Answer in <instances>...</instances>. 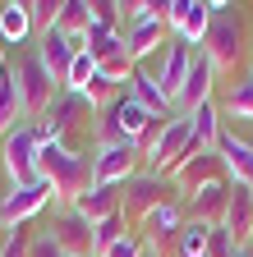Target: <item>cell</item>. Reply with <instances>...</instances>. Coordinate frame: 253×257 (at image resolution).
<instances>
[{
	"instance_id": "8fae6325",
	"label": "cell",
	"mask_w": 253,
	"mask_h": 257,
	"mask_svg": "<svg viewBox=\"0 0 253 257\" xmlns=\"http://www.w3.org/2000/svg\"><path fill=\"white\" fill-rule=\"evenodd\" d=\"M189 64H194V51H189L184 42H166L161 51H156V87H161V96L171 101V110H175V101H180V92H184V78H189Z\"/></svg>"
},
{
	"instance_id": "7c38bea8",
	"label": "cell",
	"mask_w": 253,
	"mask_h": 257,
	"mask_svg": "<svg viewBox=\"0 0 253 257\" xmlns=\"http://www.w3.org/2000/svg\"><path fill=\"white\" fill-rule=\"evenodd\" d=\"M143 248L152 252V257H166V252H175V243H180V230H184V207L180 202H166V207H156L143 225Z\"/></svg>"
},
{
	"instance_id": "277c9868",
	"label": "cell",
	"mask_w": 253,
	"mask_h": 257,
	"mask_svg": "<svg viewBox=\"0 0 253 257\" xmlns=\"http://www.w3.org/2000/svg\"><path fill=\"white\" fill-rule=\"evenodd\" d=\"M37 152H42L37 124H19V128H10V134L0 138V161H5L10 184H33V179H42L37 175Z\"/></svg>"
},
{
	"instance_id": "4316f807",
	"label": "cell",
	"mask_w": 253,
	"mask_h": 257,
	"mask_svg": "<svg viewBox=\"0 0 253 257\" xmlns=\"http://www.w3.org/2000/svg\"><path fill=\"white\" fill-rule=\"evenodd\" d=\"M189 124H194V147H198V152H216V138H221V110L207 101V106H198L194 115H189Z\"/></svg>"
},
{
	"instance_id": "f546056e",
	"label": "cell",
	"mask_w": 253,
	"mask_h": 257,
	"mask_svg": "<svg viewBox=\"0 0 253 257\" xmlns=\"http://www.w3.org/2000/svg\"><path fill=\"white\" fill-rule=\"evenodd\" d=\"M124 234H129V220L124 216H106V220H97L92 225V257H102L111 243H120Z\"/></svg>"
},
{
	"instance_id": "5bb4252c",
	"label": "cell",
	"mask_w": 253,
	"mask_h": 257,
	"mask_svg": "<svg viewBox=\"0 0 253 257\" xmlns=\"http://www.w3.org/2000/svg\"><path fill=\"white\" fill-rule=\"evenodd\" d=\"M216 179H230L226 166H221V156H216V152H198V147L184 156V166L171 170V184L184 193V198H189V193H198L203 184H216Z\"/></svg>"
},
{
	"instance_id": "52a82bcc",
	"label": "cell",
	"mask_w": 253,
	"mask_h": 257,
	"mask_svg": "<svg viewBox=\"0 0 253 257\" xmlns=\"http://www.w3.org/2000/svg\"><path fill=\"white\" fill-rule=\"evenodd\" d=\"M19 96H23V119H42L46 115V106L60 96V87L51 83V74H46V64L37 60V51H28L19 64Z\"/></svg>"
},
{
	"instance_id": "ffe728a7",
	"label": "cell",
	"mask_w": 253,
	"mask_h": 257,
	"mask_svg": "<svg viewBox=\"0 0 253 257\" xmlns=\"http://www.w3.org/2000/svg\"><path fill=\"white\" fill-rule=\"evenodd\" d=\"M166 42H171V28H166V19H143V23H129V28H124V51L134 55V64L152 60V55L161 51Z\"/></svg>"
},
{
	"instance_id": "7bdbcfd3",
	"label": "cell",
	"mask_w": 253,
	"mask_h": 257,
	"mask_svg": "<svg viewBox=\"0 0 253 257\" xmlns=\"http://www.w3.org/2000/svg\"><path fill=\"white\" fill-rule=\"evenodd\" d=\"M248 257H253V243H248Z\"/></svg>"
},
{
	"instance_id": "74e56055",
	"label": "cell",
	"mask_w": 253,
	"mask_h": 257,
	"mask_svg": "<svg viewBox=\"0 0 253 257\" xmlns=\"http://www.w3.org/2000/svg\"><path fill=\"white\" fill-rule=\"evenodd\" d=\"M120 10H124V5H111V0H92V19L106 23V28H120Z\"/></svg>"
},
{
	"instance_id": "9a60e30c",
	"label": "cell",
	"mask_w": 253,
	"mask_h": 257,
	"mask_svg": "<svg viewBox=\"0 0 253 257\" xmlns=\"http://www.w3.org/2000/svg\"><path fill=\"white\" fill-rule=\"evenodd\" d=\"M74 115H88V119H97V110H92L78 92H60L55 101L46 106V115L37 119V134L42 143H65V128L74 124Z\"/></svg>"
},
{
	"instance_id": "ab89813d",
	"label": "cell",
	"mask_w": 253,
	"mask_h": 257,
	"mask_svg": "<svg viewBox=\"0 0 253 257\" xmlns=\"http://www.w3.org/2000/svg\"><path fill=\"white\" fill-rule=\"evenodd\" d=\"M5 69H10V64H5V46H0V74H5Z\"/></svg>"
},
{
	"instance_id": "2e32d148",
	"label": "cell",
	"mask_w": 253,
	"mask_h": 257,
	"mask_svg": "<svg viewBox=\"0 0 253 257\" xmlns=\"http://www.w3.org/2000/svg\"><path fill=\"white\" fill-rule=\"evenodd\" d=\"M74 55H78V42H69L60 28H51V32H42V37H37V60L46 64V74H51V83H55L60 92H65V83H69Z\"/></svg>"
},
{
	"instance_id": "60d3db41",
	"label": "cell",
	"mask_w": 253,
	"mask_h": 257,
	"mask_svg": "<svg viewBox=\"0 0 253 257\" xmlns=\"http://www.w3.org/2000/svg\"><path fill=\"white\" fill-rule=\"evenodd\" d=\"M230 257H248V248H235V252H230Z\"/></svg>"
},
{
	"instance_id": "3957f363",
	"label": "cell",
	"mask_w": 253,
	"mask_h": 257,
	"mask_svg": "<svg viewBox=\"0 0 253 257\" xmlns=\"http://www.w3.org/2000/svg\"><path fill=\"white\" fill-rule=\"evenodd\" d=\"M171 193H175V184H171L166 175H147V170H138L134 179L120 184V216L129 220V230H138V225H143L156 207L175 202Z\"/></svg>"
},
{
	"instance_id": "484cf974",
	"label": "cell",
	"mask_w": 253,
	"mask_h": 257,
	"mask_svg": "<svg viewBox=\"0 0 253 257\" xmlns=\"http://www.w3.org/2000/svg\"><path fill=\"white\" fill-rule=\"evenodd\" d=\"M28 37H33V19H28V5H23V0H10V5H0V42L19 46V42H28Z\"/></svg>"
},
{
	"instance_id": "7a4b0ae2",
	"label": "cell",
	"mask_w": 253,
	"mask_h": 257,
	"mask_svg": "<svg viewBox=\"0 0 253 257\" xmlns=\"http://www.w3.org/2000/svg\"><path fill=\"white\" fill-rule=\"evenodd\" d=\"M152 119H156V115L143 110L134 96L124 92L115 106L97 110V119H92V138H97V147H111V143H138V138L147 134V124H152Z\"/></svg>"
},
{
	"instance_id": "5b68a950",
	"label": "cell",
	"mask_w": 253,
	"mask_h": 257,
	"mask_svg": "<svg viewBox=\"0 0 253 257\" xmlns=\"http://www.w3.org/2000/svg\"><path fill=\"white\" fill-rule=\"evenodd\" d=\"M207 60H212V69H235L239 55H244V19L230 10V14H212V28H207V37L198 46Z\"/></svg>"
},
{
	"instance_id": "d590c367",
	"label": "cell",
	"mask_w": 253,
	"mask_h": 257,
	"mask_svg": "<svg viewBox=\"0 0 253 257\" xmlns=\"http://www.w3.org/2000/svg\"><path fill=\"white\" fill-rule=\"evenodd\" d=\"M102 257H147V248H143V234H124L120 243H111Z\"/></svg>"
},
{
	"instance_id": "6da1fadb",
	"label": "cell",
	"mask_w": 253,
	"mask_h": 257,
	"mask_svg": "<svg viewBox=\"0 0 253 257\" xmlns=\"http://www.w3.org/2000/svg\"><path fill=\"white\" fill-rule=\"evenodd\" d=\"M37 175L51 184L60 207H74L83 193H92V156L69 152L65 143H42L37 152Z\"/></svg>"
},
{
	"instance_id": "30bf717a",
	"label": "cell",
	"mask_w": 253,
	"mask_h": 257,
	"mask_svg": "<svg viewBox=\"0 0 253 257\" xmlns=\"http://www.w3.org/2000/svg\"><path fill=\"white\" fill-rule=\"evenodd\" d=\"M46 234L65 248L69 257H92V220H88L78 207H55Z\"/></svg>"
},
{
	"instance_id": "7402d4cb",
	"label": "cell",
	"mask_w": 253,
	"mask_h": 257,
	"mask_svg": "<svg viewBox=\"0 0 253 257\" xmlns=\"http://www.w3.org/2000/svg\"><path fill=\"white\" fill-rule=\"evenodd\" d=\"M92 23H97V19H92V0H60V14H55V28L65 32L69 42H83Z\"/></svg>"
},
{
	"instance_id": "b9f144b4",
	"label": "cell",
	"mask_w": 253,
	"mask_h": 257,
	"mask_svg": "<svg viewBox=\"0 0 253 257\" xmlns=\"http://www.w3.org/2000/svg\"><path fill=\"white\" fill-rule=\"evenodd\" d=\"M0 243H5V225H0Z\"/></svg>"
},
{
	"instance_id": "83f0119b",
	"label": "cell",
	"mask_w": 253,
	"mask_h": 257,
	"mask_svg": "<svg viewBox=\"0 0 253 257\" xmlns=\"http://www.w3.org/2000/svg\"><path fill=\"white\" fill-rule=\"evenodd\" d=\"M78 46H83V51H88L92 60H97V64H102L106 55H115V51H124V32H120V28H106V23H92V28H88V37H83Z\"/></svg>"
},
{
	"instance_id": "d6986e66",
	"label": "cell",
	"mask_w": 253,
	"mask_h": 257,
	"mask_svg": "<svg viewBox=\"0 0 253 257\" xmlns=\"http://www.w3.org/2000/svg\"><path fill=\"white\" fill-rule=\"evenodd\" d=\"M221 230L235 239V248H248L253 243V188L248 184H230V207H226Z\"/></svg>"
},
{
	"instance_id": "ac0fdd59",
	"label": "cell",
	"mask_w": 253,
	"mask_h": 257,
	"mask_svg": "<svg viewBox=\"0 0 253 257\" xmlns=\"http://www.w3.org/2000/svg\"><path fill=\"white\" fill-rule=\"evenodd\" d=\"M212 83H216L212 60H207L203 51H194V64H189V78H184V92H180L175 110H180V115H194L198 106H207V101H212Z\"/></svg>"
},
{
	"instance_id": "cb8c5ba5",
	"label": "cell",
	"mask_w": 253,
	"mask_h": 257,
	"mask_svg": "<svg viewBox=\"0 0 253 257\" xmlns=\"http://www.w3.org/2000/svg\"><path fill=\"white\" fill-rule=\"evenodd\" d=\"M124 92H129V96H134V101H138L143 110H152V115H171V101L161 96V87H156V78H152V74L143 69V64L134 69V78H129V87H124Z\"/></svg>"
},
{
	"instance_id": "4fadbf2b",
	"label": "cell",
	"mask_w": 253,
	"mask_h": 257,
	"mask_svg": "<svg viewBox=\"0 0 253 257\" xmlns=\"http://www.w3.org/2000/svg\"><path fill=\"white\" fill-rule=\"evenodd\" d=\"M166 28L175 32V42H184V46H203L207 28H212L207 0H171V5H166Z\"/></svg>"
},
{
	"instance_id": "836d02e7",
	"label": "cell",
	"mask_w": 253,
	"mask_h": 257,
	"mask_svg": "<svg viewBox=\"0 0 253 257\" xmlns=\"http://www.w3.org/2000/svg\"><path fill=\"white\" fill-rule=\"evenodd\" d=\"M92 74H97V60H92V55L78 46V55H74V64H69V83H65V92H83Z\"/></svg>"
},
{
	"instance_id": "f1b7e54d",
	"label": "cell",
	"mask_w": 253,
	"mask_h": 257,
	"mask_svg": "<svg viewBox=\"0 0 253 257\" xmlns=\"http://www.w3.org/2000/svg\"><path fill=\"white\" fill-rule=\"evenodd\" d=\"M216 225H203V220H184L180 230V243H175V257H207V239H212Z\"/></svg>"
},
{
	"instance_id": "d4e9b609",
	"label": "cell",
	"mask_w": 253,
	"mask_h": 257,
	"mask_svg": "<svg viewBox=\"0 0 253 257\" xmlns=\"http://www.w3.org/2000/svg\"><path fill=\"white\" fill-rule=\"evenodd\" d=\"M92 225L106 220V216H120V188H106V184H92V193H83V198L74 202Z\"/></svg>"
},
{
	"instance_id": "4dcf8cb0",
	"label": "cell",
	"mask_w": 253,
	"mask_h": 257,
	"mask_svg": "<svg viewBox=\"0 0 253 257\" xmlns=\"http://www.w3.org/2000/svg\"><path fill=\"white\" fill-rule=\"evenodd\" d=\"M134 69H138V64H134V55H129V51H115V55H106V60L97 64V74H106V78H111V83H120V87H129Z\"/></svg>"
},
{
	"instance_id": "d6a6232c",
	"label": "cell",
	"mask_w": 253,
	"mask_h": 257,
	"mask_svg": "<svg viewBox=\"0 0 253 257\" xmlns=\"http://www.w3.org/2000/svg\"><path fill=\"white\" fill-rule=\"evenodd\" d=\"M28 248H33V225H10L5 243H0V257H28Z\"/></svg>"
},
{
	"instance_id": "f6af8a7d",
	"label": "cell",
	"mask_w": 253,
	"mask_h": 257,
	"mask_svg": "<svg viewBox=\"0 0 253 257\" xmlns=\"http://www.w3.org/2000/svg\"><path fill=\"white\" fill-rule=\"evenodd\" d=\"M147 257H152V252H147Z\"/></svg>"
},
{
	"instance_id": "44dd1931",
	"label": "cell",
	"mask_w": 253,
	"mask_h": 257,
	"mask_svg": "<svg viewBox=\"0 0 253 257\" xmlns=\"http://www.w3.org/2000/svg\"><path fill=\"white\" fill-rule=\"evenodd\" d=\"M216 156H221V166H226L230 184H248V188H253V143H244V138H235V134L221 128Z\"/></svg>"
},
{
	"instance_id": "ee69618b",
	"label": "cell",
	"mask_w": 253,
	"mask_h": 257,
	"mask_svg": "<svg viewBox=\"0 0 253 257\" xmlns=\"http://www.w3.org/2000/svg\"><path fill=\"white\" fill-rule=\"evenodd\" d=\"M248 83H253V69H248Z\"/></svg>"
},
{
	"instance_id": "603a6c76",
	"label": "cell",
	"mask_w": 253,
	"mask_h": 257,
	"mask_svg": "<svg viewBox=\"0 0 253 257\" xmlns=\"http://www.w3.org/2000/svg\"><path fill=\"white\" fill-rule=\"evenodd\" d=\"M23 119V96H19V69H5L0 74V138L19 128Z\"/></svg>"
},
{
	"instance_id": "ba28073f",
	"label": "cell",
	"mask_w": 253,
	"mask_h": 257,
	"mask_svg": "<svg viewBox=\"0 0 253 257\" xmlns=\"http://www.w3.org/2000/svg\"><path fill=\"white\" fill-rule=\"evenodd\" d=\"M143 166V156L134 143H111V147H97L92 152V184H106V188H120L124 179H134Z\"/></svg>"
},
{
	"instance_id": "f35d334b",
	"label": "cell",
	"mask_w": 253,
	"mask_h": 257,
	"mask_svg": "<svg viewBox=\"0 0 253 257\" xmlns=\"http://www.w3.org/2000/svg\"><path fill=\"white\" fill-rule=\"evenodd\" d=\"M230 252H235V239L216 225V230H212V239H207V257H230Z\"/></svg>"
},
{
	"instance_id": "8992f818",
	"label": "cell",
	"mask_w": 253,
	"mask_h": 257,
	"mask_svg": "<svg viewBox=\"0 0 253 257\" xmlns=\"http://www.w3.org/2000/svg\"><path fill=\"white\" fill-rule=\"evenodd\" d=\"M189 152H194V124H189V115H171L166 134L156 138V147L143 156V170H147V175H166V179H171V170L184 166V156H189Z\"/></svg>"
},
{
	"instance_id": "e0dca14e",
	"label": "cell",
	"mask_w": 253,
	"mask_h": 257,
	"mask_svg": "<svg viewBox=\"0 0 253 257\" xmlns=\"http://www.w3.org/2000/svg\"><path fill=\"white\" fill-rule=\"evenodd\" d=\"M226 207H230V179H216V184H203L198 193L184 198V220L221 225V220H226Z\"/></svg>"
},
{
	"instance_id": "e575fe53",
	"label": "cell",
	"mask_w": 253,
	"mask_h": 257,
	"mask_svg": "<svg viewBox=\"0 0 253 257\" xmlns=\"http://www.w3.org/2000/svg\"><path fill=\"white\" fill-rule=\"evenodd\" d=\"M226 115H235V119H253V83H248V78L235 83V92L226 96Z\"/></svg>"
},
{
	"instance_id": "9c48e42d",
	"label": "cell",
	"mask_w": 253,
	"mask_h": 257,
	"mask_svg": "<svg viewBox=\"0 0 253 257\" xmlns=\"http://www.w3.org/2000/svg\"><path fill=\"white\" fill-rule=\"evenodd\" d=\"M46 202H55V193L46 179H33V184H10V193L0 198V225H28Z\"/></svg>"
},
{
	"instance_id": "8d00e7d4",
	"label": "cell",
	"mask_w": 253,
	"mask_h": 257,
	"mask_svg": "<svg viewBox=\"0 0 253 257\" xmlns=\"http://www.w3.org/2000/svg\"><path fill=\"white\" fill-rule=\"evenodd\" d=\"M28 257H69V252L60 248L46 230H33V248H28Z\"/></svg>"
},
{
	"instance_id": "1f68e13d",
	"label": "cell",
	"mask_w": 253,
	"mask_h": 257,
	"mask_svg": "<svg viewBox=\"0 0 253 257\" xmlns=\"http://www.w3.org/2000/svg\"><path fill=\"white\" fill-rule=\"evenodd\" d=\"M28 5V19H33V37L55 28V14H60V0H23Z\"/></svg>"
}]
</instances>
